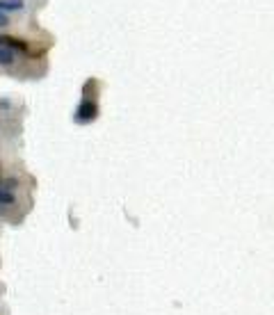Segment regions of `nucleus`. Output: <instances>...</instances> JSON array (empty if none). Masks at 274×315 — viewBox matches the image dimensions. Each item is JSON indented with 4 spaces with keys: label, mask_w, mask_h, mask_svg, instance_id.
<instances>
[{
    "label": "nucleus",
    "mask_w": 274,
    "mask_h": 315,
    "mask_svg": "<svg viewBox=\"0 0 274 315\" xmlns=\"http://www.w3.org/2000/svg\"><path fill=\"white\" fill-rule=\"evenodd\" d=\"M3 46L12 50H18V53H27V44L21 39H14V37H3Z\"/></svg>",
    "instance_id": "f03ea898"
},
{
    "label": "nucleus",
    "mask_w": 274,
    "mask_h": 315,
    "mask_svg": "<svg viewBox=\"0 0 274 315\" xmlns=\"http://www.w3.org/2000/svg\"><path fill=\"white\" fill-rule=\"evenodd\" d=\"M0 46H3V37H0Z\"/></svg>",
    "instance_id": "0eeeda50"
},
{
    "label": "nucleus",
    "mask_w": 274,
    "mask_h": 315,
    "mask_svg": "<svg viewBox=\"0 0 274 315\" xmlns=\"http://www.w3.org/2000/svg\"><path fill=\"white\" fill-rule=\"evenodd\" d=\"M96 117H98V105L91 98H82V103L78 105L76 114H73L76 123H89V121H94Z\"/></svg>",
    "instance_id": "f257e3e1"
},
{
    "label": "nucleus",
    "mask_w": 274,
    "mask_h": 315,
    "mask_svg": "<svg viewBox=\"0 0 274 315\" xmlns=\"http://www.w3.org/2000/svg\"><path fill=\"white\" fill-rule=\"evenodd\" d=\"M16 12V9H23V0H0V12Z\"/></svg>",
    "instance_id": "20e7f679"
},
{
    "label": "nucleus",
    "mask_w": 274,
    "mask_h": 315,
    "mask_svg": "<svg viewBox=\"0 0 274 315\" xmlns=\"http://www.w3.org/2000/svg\"><path fill=\"white\" fill-rule=\"evenodd\" d=\"M7 23H9V16H7L5 12H0V27H5Z\"/></svg>",
    "instance_id": "423d86ee"
},
{
    "label": "nucleus",
    "mask_w": 274,
    "mask_h": 315,
    "mask_svg": "<svg viewBox=\"0 0 274 315\" xmlns=\"http://www.w3.org/2000/svg\"><path fill=\"white\" fill-rule=\"evenodd\" d=\"M0 64H3V66L14 64V50L7 48V46H0Z\"/></svg>",
    "instance_id": "7ed1b4c3"
},
{
    "label": "nucleus",
    "mask_w": 274,
    "mask_h": 315,
    "mask_svg": "<svg viewBox=\"0 0 274 315\" xmlns=\"http://www.w3.org/2000/svg\"><path fill=\"white\" fill-rule=\"evenodd\" d=\"M14 194H12V190H5V187H0V205H12L14 203Z\"/></svg>",
    "instance_id": "39448f33"
}]
</instances>
